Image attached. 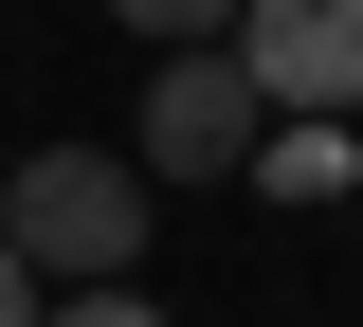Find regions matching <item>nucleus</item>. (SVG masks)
<instances>
[{
	"mask_svg": "<svg viewBox=\"0 0 363 327\" xmlns=\"http://www.w3.org/2000/svg\"><path fill=\"white\" fill-rule=\"evenodd\" d=\"M255 182H272V200H345L363 145H345V128H255Z\"/></svg>",
	"mask_w": 363,
	"mask_h": 327,
	"instance_id": "obj_4",
	"label": "nucleus"
},
{
	"mask_svg": "<svg viewBox=\"0 0 363 327\" xmlns=\"http://www.w3.org/2000/svg\"><path fill=\"white\" fill-rule=\"evenodd\" d=\"M0 327H37V273H18V255H0Z\"/></svg>",
	"mask_w": 363,
	"mask_h": 327,
	"instance_id": "obj_7",
	"label": "nucleus"
},
{
	"mask_svg": "<svg viewBox=\"0 0 363 327\" xmlns=\"http://www.w3.org/2000/svg\"><path fill=\"white\" fill-rule=\"evenodd\" d=\"M145 164L128 145H18V182H0V255L37 291H128L145 273Z\"/></svg>",
	"mask_w": 363,
	"mask_h": 327,
	"instance_id": "obj_1",
	"label": "nucleus"
},
{
	"mask_svg": "<svg viewBox=\"0 0 363 327\" xmlns=\"http://www.w3.org/2000/svg\"><path fill=\"white\" fill-rule=\"evenodd\" d=\"M236 73L272 128H363V0H236Z\"/></svg>",
	"mask_w": 363,
	"mask_h": 327,
	"instance_id": "obj_3",
	"label": "nucleus"
},
{
	"mask_svg": "<svg viewBox=\"0 0 363 327\" xmlns=\"http://www.w3.org/2000/svg\"><path fill=\"white\" fill-rule=\"evenodd\" d=\"M0 182H18V145H0Z\"/></svg>",
	"mask_w": 363,
	"mask_h": 327,
	"instance_id": "obj_8",
	"label": "nucleus"
},
{
	"mask_svg": "<svg viewBox=\"0 0 363 327\" xmlns=\"http://www.w3.org/2000/svg\"><path fill=\"white\" fill-rule=\"evenodd\" d=\"M255 73H236V37L218 55H145V109H128V164L145 182H255Z\"/></svg>",
	"mask_w": 363,
	"mask_h": 327,
	"instance_id": "obj_2",
	"label": "nucleus"
},
{
	"mask_svg": "<svg viewBox=\"0 0 363 327\" xmlns=\"http://www.w3.org/2000/svg\"><path fill=\"white\" fill-rule=\"evenodd\" d=\"M37 327H164L145 291H37Z\"/></svg>",
	"mask_w": 363,
	"mask_h": 327,
	"instance_id": "obj_6",
	"label": "nucleus"
},
{
	"mask_svg": "<svg viewBox=\"0 0 363 327\" xmlns=\"http://www.w3.org/2000/svg\"><path fill=\"white\" fill-rule=\"evenodd\" d=\"M109 18H128L145 55H218V37H236V0H109Z\"/></svg>",
	"mask_w": 363,
	"mask_h": 327,
	"instance_id": "obj_5",
	"label": "nucleus"
}]
</instances>
